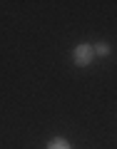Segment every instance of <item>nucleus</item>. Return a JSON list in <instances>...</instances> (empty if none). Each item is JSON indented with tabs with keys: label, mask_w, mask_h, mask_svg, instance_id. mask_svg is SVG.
I'll use <instances>...</instances> for the list:
<instances>
[{
	"label": "nucleus",
	"mask_w": 117,
	"mask_h": 149,
	"mask_svg": "<svg viewBox=\"0 0 117 149\" xmlns=\"http://www.w3.org/2000/svg\"><path fill=\"white\" fill-rule=\"evenodd\" d=\"M92 55H95V52H92L90 45H80V47L75 50V62H77V65H90L92 62Z\"/></svg>",
	"instance_id": "f257e3e1"
},
{
	"label": "nucleus",
	"mask_w": 117,
	"mask_h": 149,
	"mask_svg": "<svg viewBox=\"0 0 117 149\" xmlns=\"http://www.w3.org/2000/svg\"><path fill=\"white\" fill-rule=\"evenodd\" d=\"M48 149H70V147H67V142H65V139H55V142H50Z\"/></svg>",
	"instance_id": "f03ea898"
},
{
	"label": "nucleus",
	"mask_w": 117,
	"mask_h": 149,
	"mask_svg": "<svg viewBox=\"0 0 117 149\" xmlns=\"http://www.w3.org/2000/svg\"><path fill=\"white\" fill-rule=\"evenodd\" d=\"M97 50H100V55H107V52H110V47H107V45H100Z\"/></svg>",
	"instance_id": "7ed1b4c3"
}]
</instances>
